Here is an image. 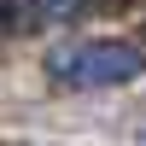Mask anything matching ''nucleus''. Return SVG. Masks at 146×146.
Wrapping results in <instances>:
<instances>
[{
  "label": "nucleus",
  "mask_w": 146,
  "mask_h": 146,
  "mask_svg": "<svg viewBox=\"0 0 146 146\" xmlns=\"http://www.w3.org/2000/svg\"><path fill=\"white\" fill-rule=\"evenodd\" d=\"M140 146H146V135H140Z\"/></svg>",
  "instance_id": "nucleus-3"
},
{
  "label": "nucleus",
  "mask_w": 146,
  "mask_h": 146,
  "mask_svg": "<svg viewBox=\"0 0 146 146\" xmlns=\"http://www.w3.org/2000/svg\"><path fill=\"white\" fill-rule=\"evenodd\" d=\"M82 0H0V29H35V23H53V18H70Z\"/></svg>",
  "instance_id": "nucleus-2"
},
{
  "label": "nucleus",
  "mask_w": 146,
  "mask_h": 146,
  "mask_svg": "<svg viewBox=\"0 0 146 146\" xmlns=\"http://www.w3.org/2000/svg\"><path fill=\"white\" fill-rule=\"evenodd\" d=\"M146 70V53L129 41H70L47 53V76L58 88H123Z\"/></svg>",
  "instance_id": "nucleus-1"
}]
</instances>
